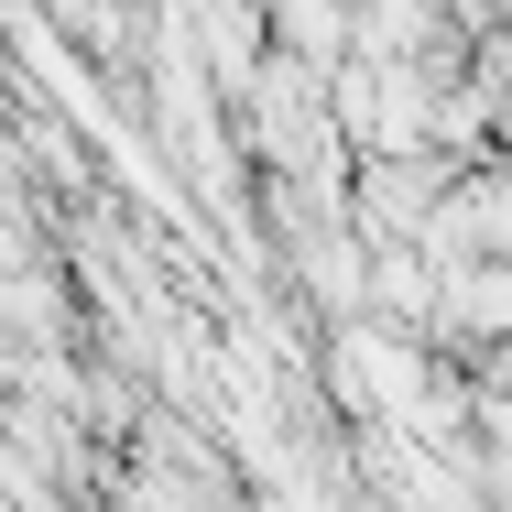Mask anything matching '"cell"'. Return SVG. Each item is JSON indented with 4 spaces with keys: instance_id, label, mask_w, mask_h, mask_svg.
<instances>
[{
    "instance_id": "obj_1",
    "label": "cell",
    "mask_w": 512,
    "mask_h": 512,
    "mask_svg": "<svg viewBox=\"0 0 512 512\" xmlns=\"http://www.w3.org/2000/svg\"><path fill=\"white\" fill-rule=\"evenodd\" d=\"M458 186V164L447 153H360V186H349V218L371 229V240H425L436 229V207Z\"/></svg>"
},
{
    "instance_id": "obj_2",
    "label": "cell",
    "mask_w": 512,
    "mask_h": 512,
    "mask_svg": "<svg viewBox=\"0 0 512 512\" xmlns=\"http://www.w3.org/2000/svg\"><path fill=\"white\" fill-rule=\"evenodd\" d=\"M436 349H512V262L502 251H458L447 262V327Z\"/></svg>"
},
{
    "instance_id": "obj_3",
    "label": "cell",
    "mask_w": 512,
    "mask_h": 512,
    "mask_svg": "<svg viewBox=\"0 0 512 512\" xmlns=\"http://www.w3.org/2000/svg\"><path fill=\"white\" fill-rule=\"evenodd\" d=\"M44 11H55L66 33H88L99 55H120V33H131V11H120V0H44Z\"/></svg>"
}]
</instances>
